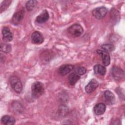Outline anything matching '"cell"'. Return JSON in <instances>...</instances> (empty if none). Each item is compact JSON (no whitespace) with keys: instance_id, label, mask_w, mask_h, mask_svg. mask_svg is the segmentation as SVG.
<instances>
[{"instance_id":"cell-1","label":"cell","mask_w":125,"mask_h":125,"mask_svg":"<svg viewBox=\"0 0 125 125\" xmlns=\"http://www.w3.org/2000/svg\"><path fill=\"white\" fill-rule=\"evenodd\" d=\"M44 91L43 84L39 81L34 82L31 86L32 96L34 99H37L42 96Z\"/></svg>"},{"instance_id":"cell-2","label":"cell","mask_w":125,"mask_h":125,"mask_svg":"<svg viewBox=\"0 0 125 125\" xmlns=\"http://www.w3.org/2000/svg\"><path fill=\"white\" fill-rule=\"evenodd\" d=\"M9 82L11 87L17 93H21L22 90V84L19 78L12 76L9 78Z\"/></svg>"},{"instance_id":"cell-3","label":"cell","mask_w":125,"mask_h":125,"mask_svg":"<svg viewBox=\"0 0 125 125\" xmlns=\"http://www.w3.org/2000/svg\"><path fill=\"white\" fill-rule=\"evenodd\" d=\"M69 34L74 37L80 36L83 32V29L79 24H74L70 26L67 29Z\"/></svg>"},{"instance_id":"cell-4","label":"cell","mask_w":125,"mask_h":125,"mask_svg":"<svg viewBox=\"0 0 125 125\" xmlns=\"http://www.w3.org/2000/svg\"><path fill=\"white\" fill-rule=\"evenodd\" d=\"M107 11L108 10L105 7L101 6L94 9L92 11V14L97 20H101L105 16Z\"/></svg>"},{"instance_id":"cell-5","label":"cell","mask_w":125,"mask_h":125,"mask_svg":"<svg viewBox=\"0 0 125 125\" xmlns=\"http://www.w3.org/2000/svg\"><path fill=\"white\" fill-rule=\"evenodd\" d=\"M24 15V8L21 9L18 11L15 12L13 15L11 20L12 23L15 25L19 24L23 19Z\"/></svg>"},{"instance_id":"cell-6","label":"cell","mask_w":125,"mask_h":125,"mask_svg":"<svg viewBox=\"0 0 125 125\" xmlns=\"http://www.w3.org/2000/svg\"><path fill=\"white\" fill-rule=\"evenodd\" d=\"M111 74L113 78L115 80L119 81L123 78L124 72V71L119 67L117 66H114L111 69Z\"/></svg>"},{"instance_id":"cell-7","label":"cell","mask_w":125,"mask_h":125,"mask_svg":"<svg viewBox=\"0 0 125 125\" xmlns=\"http://www.w3.org/2000/svg\"><path fill=\"white\" fill-rule=\"evenodd\" d=\"M96 52L101 57L104 65L105 66L109 65L110 63V57L108 52L99 49L97 50Z\"/></svg>"},{"instance_id":"cell-8","label":"cell","mask_w":125,"mask_h":125,"mask_svg":"<svg viewBox=\"0 0 125 125\" xmlns=\"http://www.w3.org/2000/svg\"><path fill=\"white\" fill-rule=\"evenodd\" d=\"M74 68V66L70 64H65L62 65L58 69V73L61 76H65L72 71Z\"/></svg>"},{"instance_id":"cell-9","label":"cell","mask_w":125,"mask_h":125,"mask_svg":"<svg viewBox=\"0 0 125 125\" xmlns=\"http://www.w3.org/2000/svg\"><path fill=\"white\" fill-rule=\"evenodd\" d=\"M31 39L32 42L36 44H42L44 41V38L42 34L38 31H35L32 34Z\"/></svg>"},{"instance_id":"cell-10","label":"cell","mask_w":125,"mask_h":125,"mask_svg":"<svg viewBox=\"0 0 125 125\" xmlns=\"http://www.w3.org/2000/svg\"><path fill=\"white\" fill-rule=\"evenodd\" d=\"M2 39L5 42H10L13 39V34L9 27L4 26L2 29Z\"/></svg>"},{"instance_id":"cell-11","label":"cell","mask_w":125,"mask_h":125,"mask_svg":"<svg viewBox=\"0 0 125 125\" xmlns=\"http://www.w3.org/2000/svg\"><path fill=\"white\" fill-rule=\"evenodd\" d=\"M99 86L98 81L94 79H91L88 84L85 86V90L87 93H91L93 92Z\"/></svg>"},{"instance_id":"cell-12","label":"cell","mask_w":125,"mask_h":125,"mask_svg":"<svg viewBox=\"0 0 125 125\" xmlns=\"http://www.w3.org/2000/svg\"><path fill=\"white\" fill-rule=\"evenodd\" d=\"M49 18V15L46 10H44L36 18V21L38 23H43L48 21Z\"/></svg>"},{"instance_id":"cell-13","label":"cell","mask_w":125,"mask_h":125,"mask_svg":"<svg viewBox=\"0 0 125 125\" xmlns=\"http://www.w3.org/2000/svg\"><path fill=\"white\" fill-rule=\"evenodd\" d=\"M94 112L97 115H101L103 114L105 111L106 106L104 103H100L96 104L94 107Z\"/></svg>"},{"instance_id":"cell-14","label":"cell","mask_w":125,"mask_h":125,"mask_svg":"<svg viewBox=\"0 0 125 125\" xmlns=\"http://www.w3.org/2000/svg\"><path fill=\"white\" fill-rule=\"evenodd\" d=\"M104 97L106 102L109 104H114L115 101V97L114 95L109 90H106L104 92Z\"/></svg>"},{"instance_id":"cell-15","label":"cell","mask_w":125,"mask_h":125,"mask_svg":"<svg viewBox=\"0 0 125 125\" xmlns=\"http://www.w3.org/2000/svg\"><path fill=\"white\" fill-rule=\"evenodd\" d=\"M16 122L15 119L9 115H4L1 118V123L5 125H13Z\"/></svg>"},{"instance_id":"cell-16","label":"cell","mask_w":125,"mask_h":125,"mask_svg":"<svg viewBox=\"0 0 125 125\" xmlns=\"http://www.w3.org/2000/svg\"><path fill=\"white\" fill-rule=\"evenodd\" d=\"M80 76L75 72L71 73L68 77V82L71 85H74L80 80Z\"/></svg>"},{"instance_id":"cell-17","label":"cell","mask_w":125,"mask_h":125,"mask_svg":"<svg viewBox=\"0 0 125 125\" xmlns=\"http://www.w3.org/2000/svg\"><path fill=\"white\" fill-rule=\"evenodd\" d=\"M93 70L96 74H99L101 76H104L106 73V68L101 64H96L93 67Z\"/></svg>"},{"instance_id":"cell-18","label":"cell","mask_w":125,"mask_h":125,"mask_svg":"<svg viewBox=\"0 0 125 125\" xmlns=\"http://www.w3.org/2000/svg\"><path fill=\"white\" fill-rule=\"evenodd\" d=\"M12 106L13 110L15 112L21 113L23 111V107L22 106V105L18 101H14L12 104Z\"/></svg>"},{"instance_id":"cell-19","label":"cell","mask_w":125,"mask_h":125,"mask_svg":"<svg viewBox=\"0 0 125 125\" xmlns=\"http://www.w3.org/2000/svg\"><path fill=\"white\" fill-rule=\"evenodd\" d=\"M38 1L35 0H30L26 2L25 7L28 11H32L37 5Z\"/></svg>"},{"instance_id":"cell-20","label":"cell","mask_w":125,"mask_h":125,"mask_svg":"<svg viewBox=\"0 0 125 125\" xmlns=\"http://www.w3.org/2000/svg\"><path fill=\"white\" fill-rule=\"evenodd\" d=\"M0 48V51L5 53H8L11 51V45L9 43H1Z\"/></svg>"},{"instance_id":"cell-21","label":"cell","mask_w":125,"mask_h":125,"mask_svg":"<svg viewBox=\"0 0 125 125\" xmlns=\"http://www.w3.org/2000/svg\"><path fill=\"white\" fill-rule=\"evenodd\" d=\"M101 47L103 49V50L107 52L113 51L115 49L114 46L113 44L109 43L104 44L101 46Z\"/></svg>"},{"instance_id":"cell-22","label":"cell","mask_w":125,"mask_h":125,"mask_svg":"<svg viewBox=\"0 0 125 125\" xmlns=\"http://www.w3.org/2000/svg\"><path fill=\"white\" fill-rule=\"evenodd\" d=\"M68 109L66 106L65 105H61L58 110L59 114L61 116H65L67 115L68 113Z\"/></svg>"},{"instance_id":"cell-23","label":"cell","mask_w":125,"mask_h":125,"mask_svg":"<svg viewBox=\"0 0 125 125\" xmlns=\"http://www.w3.org/2000/svg\"><path fill=\"white\" fill-rule=\"evenodd\" d=\"M11 2H12L11 0H8L3 1L0 4V13H2L3 11H5L10 5Z\"/></svg>"},{"instance_id":"cell-24","label":"cell","mask_w":125,"mask_h":125,"mask_svg":"<svg viewBox=\"0 0 125 125\" xmlns=\"http://www.w3.org/2000/svg\"><path fill=\"white\" fill-rule=\"evenodd\" d=\"M75 72L79 76L83 75L86 72V69L83 66H78L75 69Z\"/></svg>"}]
</instances>
